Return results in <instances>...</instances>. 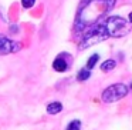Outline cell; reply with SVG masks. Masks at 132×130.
I'll return each instance as SVG.
<instances>
[{
	"label": "cell",
	"mask_w": 132,
	"mask_h": 130,
	"mask_svg": "<svg viewBox=\"0 0 132 130\" xmlns=\"http://www.w3.org/2000/svg\"><path fill=\"white\" fill-rule=\"evenodd\" d=\"M67 130H81V121L80 120H72L67 126Z\"/></svg>",
	"instance_id": "30bf717a"
},
{
	"label": "cell",
	"mask_w": 132,
	"mask_h": 130,
	"mask_svg": "<svg viewBox=\"0 0 132 130\" xmlns=\"http://www.w3.org/2000/svg\"><path fill=\"white\" fill-rule=\"evenodd\" d=\"M106 27V32H108L109 37H122V36L128 35L131 27H129L128 22L122 17H118V16H111V17H106L104 20Z\"/></svg>",
	"instance_id": "7a4b0ae2"
},
{
	"label": "cell",
	"mask_w": 132,
	"mask_h": 130,
	"mask_svg": "<svg viewBox=\"0 0 132 130\" xmlns=\"http://www.w3.org/2000/svg\"><path fill=\"white\" fill-rule=\"evenodd\" d=\"M117 0H82L75 16L74 30L77 33L88 30L106 17Z\"/></svg>",
	"instance_id": "6da1fadb"
},
{
	"label": "cell",
	"mask_w": 132,
	"mask_h": 130,
	"mask_svg": "<svg viewBox=\"0 0 132 130\" xmlns=\"http://www.w3.org/2000/svg\"><path fill=\"white\" fill-rule=\"evenodd\" d=\"M63 110V104L60 101H53V103L47 104V113L48 114H57Z\"/></svg>",
	"instance_id": "8992f818"
},
{
	"label": "cell",
	"mask_w": 132,
	"mask_h": 130,
	"mask_svg": "<svg viewBox=\"0 0 132 130\" xmlns=\"http://www.w3.org/2000/svg\"><path fill=\"white\" fill-rule=\"evenodd\" d=\"M98 59H100V56L97 54V53H95V54H92L91 57L88 59V61H87V67L85 69H88V70H91L92 67L95 66V64H97V61H98Z\"/></svg>",
	"instance_id": "9c48e42d"
},
{
	"label": "cell",
	"mask_w": 132,
	"mask_h": 130,
	"mask_svg": "<svg viewBox=\"0 0 132 130\" xmlns=\"http://www.w3.org/2000/svg\"><path fill=\"white\" fill-rule=\"evenodd\" d=\"M128 94V87L123 83H117L106 87L102 92V101L104 103H114V101L121 100L122 97Z\"/></svg>",
	"instance_id": "3957f363"
},
{
	"label": "cell",
	"mask_w": 132,
	"mask_h": 130,
	"mask_svg": "<svg viewBox=\"0 0 132 130\" xmlns=\"http://www.w3.org/2000/svg\"><path fill=\"white\" fill-rule=\"evenodd\" d=\"M89 76H91V72H89L88 69H81L77 74V80L78 81H85L87 79H89Z\"/></svg>",
	"instance_id": "52a82bcc"
},
{
	"label": "cell",
	"mask_w": 132,
	"mask_h": 130,
	"mask_svg": "<svg viewBox=\"0 0 132 130\" xmlns=\"http://www.w3.org/2000/svg\"><path fill=\"white\" fill-rule=\"evenodd\" d=\"M21 49V44L17 43L16 40L6 37V36L0 35V54H10L16 53Z\"/></svg>",
	"instance_id": "277c9868"
},
{
	"label": "cell",
	"mask_w": 132,
	"mask_h": 130,
	"mask_svg": "<svg viewBox=\"0 0 132 130\" xmlns=\"http://www.w3.org/2000/svg\"><path fill=\"white\" fill-rule=\"evenodd\" d=\"M115 66H117L115 60H105L101 64V70H102V72H109V70H112Z\"/></svg>",
	"instance_id": "ba28073f"
},
{
	"label": "cell",
	"mask_w": 132,
	"mask_h": 130,
	"mask_svg": "<svg viewBox=\"0 0 132 130\" xmlns=\"http://www.w3.org/2000/svg\"><path fill=\"white\" fill-rule=\"evenodd\" d=\"M53 69H54L55 72L63 73V72H65V70L68 69V63L65 61V59H64L63 56H58V57L53 61Z\"/></svg>",
	"instance_id": "5b68a950"
},
{
	"label": "cell",
	"mask_w": 132,
	"mask_h": 130,
	"mask_svg": "<svg viewBox=\"0 0 132 130\" xmlns=\"http://www.w3.org/2000/svg\"><path fill=\"white\" fill-rule=\"evenodd\" d=\"M129 22H131V23H132V12L129 13Z\"/></svg>",
	"instance_id": "7c38bea8"
},
{
	"label": "cell",
	"mask_w": 132,
	"mask_h": 130,
	"mask_svg": "<svg viewBox=\"0 0 132 130\" xmlns=\"http://www.w3.org/2000/svg\"><path fill=\"white\" fill-rule=\"evenodd\" d=\"M36 3V0H21V4H23L24 9H30V7H33Z\"/></svg>",
	"instance_id": "8fae6325"
}]
</instances>
